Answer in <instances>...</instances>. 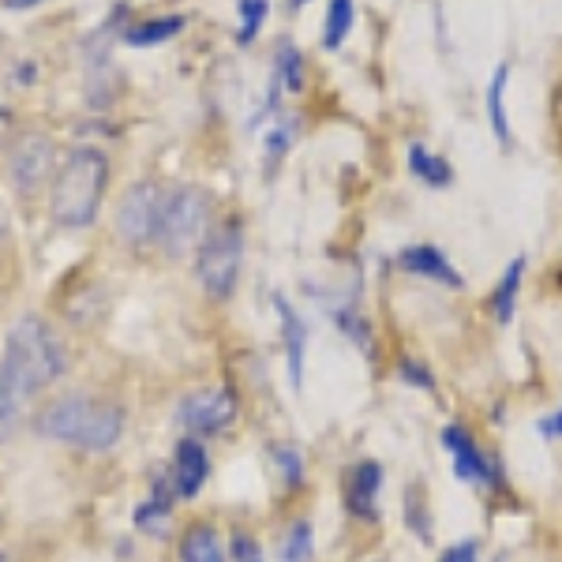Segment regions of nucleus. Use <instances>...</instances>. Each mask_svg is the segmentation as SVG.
Listing matches in <instances>:
<instances>
[{"mask_svg": "<svg viewBox=\"0 0 562 562\" xmlns=\"http://www.w3.org/2000/svg\"><path fill=\"white\" fill-rule=\"evenodd\" d=\"M506 87H510V65H495L492 83H487V121L498 139V147L510 150L514 147V132H510V116H506Z\"/></svg>", "mask_w": 562, "mask_h": 562, "instance_id": "15", "label": "nucleus"}, {"mask_svg": "<svg viewBox=\"0 0 562 562\" xmlns=\"http://www.w3.org/2000/svg\"><path fill=\"white\" fill-rule=\"evenodd\" d=\"M274 307L281 315V338H285V364H289V383L293 390L304 386V352H307V326L293 304L281 293H274Z\"/></svg>", "mask_w": 562, "mask_h": 562, "instance_id": "13", "label": "nucleus"}, {"mask_svg": "<svg viewBox=\"0 0 562 562\" xmlns=\"http://www.w3.org/2000/svg\"><path fill=\"white\" fill-rule=\"evenodd\" d=\"M397 267H402L405 274L439 281V285H447V289H465V278H461V270L447 256H442L435 244H409V248H402V256H397Z\"/></svg>", "mask_w": 562, "mask_h": 562, "instance_id": "10", "label": "nucleus"}, {"mask_svg": "<svg viewBox=\"0 0 562 562\" xmlns=\"http://www.w3.org/2000/svg\"><path fill=\"white\" fill-rule=\"evenodd\" d=\"M233 548H237V559H240V562H262L259 543L251 540V537H237V543H233Z\"/></svg>", "mask_w": 562, "mask_h": 562, "instance_id": "29", "label": "nucleus"}, {"mask_svg": "<svg viewBox=\"0 0 562 562\" xmlns=\"http://www.w3.org/2000/svg\"><path fill=\"white\" fill-rule=\"evenodd\" d=\"M38 431L53 442H71L79 450H109L124 435V409L105 397L65 394L38 413Z\"/></svg>", "mask_w": 562, "mask_h": 562, "instance_id": "3", "label": "nucleus"}, {"mask_svg": "<svg viewBox=\"0 0 562 562\" xmlns=\"http://www.w3.org/2000/svg\"><path fill=\"white\" fill-rule=\"evenodd\" d=\"M12 128H15V121H12V109H4V105H0V147H8V139H12Z\"/></svg>", "mask_w": 562, "mask_h": 562, "instance_id": "30", "label": "nucleus"}, {"mask_svg": "<svg viewBox=\"0 0 562 562\" xmlns=\"http://www.w3.org/2000/svg\"><path fill=\"white\" fill-rule=\"evenodd\" d=\"M442 447H447V454L454 458L458 480L476 484V487L503 484V469H498L495 461L476 447V439L469 435V428H461V424H447V428H442Z\"/></svg>", "mask_w": 562, "mask_h": 562, "instance_id": "8", "label": "nucleus"}, {"mask_svg": "<svg viewBox=\"0 0 562 562\" xmlns=\"http://www.w3.org/2000/svg\"><path fill=\"white\" fill-rule=\"evenodd\" d=\"M42 4V0H8V8H34Z\"/></svg>", "mask_w": 562, "mask_h": 562, "instance_id": "31", "label": "nucleus"}, {"mask_svg": "<svg viewBox=\"0 0 562 562\" xmlns=\"http://www.w3.org/2000/svg\"><path fill=\"white\" fill-rule=\"evenodd\" d=\"M211 476V458H206L203 442L199 439H180L173 450V469H169V480H173V492L192 498L199 495V487Z\"/></svg>", "mask_w": 562, "mask_h": 562, "instance_id": "12", "label": "nucleus"}, {"mask_svg": "<svg viewBox=\"0 0 562 562\" xmlns=\"http://www.w3.org/2000/svg\"><path fill=\"white\" fill-rule=\"evenodd\" d=\"M166 188L158 180H139L124 192L121 206H116V233L128 248H147L158 240V217Z\"/></svg>", "mask_w": 562, "mask_h": 562, "instance_id": "6", "label": "nucleus"}, {"mask_svg": "<svg viewBox=\"0 0 562 562\" xmlns=\"http://www.w3.org/2000/svg\"><path fill=\"white\" fill-rule=\"evenodd\" d=\"M357 23V0H330L326 4V23H323V49H341Z\"/></svg>", "mask_w": 562, "mask_h": 562, "instance_id": "18", "label": "nucleus"}, {"mask_svg": "<svg viewBox=\"0 0 562 562\" xmlns=\"http://www.w3.org/2000/svg\"><path fill=\"white\" fill-rule=\"evenodd\" d=\"M240 262H244V222L237 214H229L217 225H211V233L199 244L195 251L199 285L211 296H217V301H225L240 281Z\"/></svg>", "mask_w": 562, "mask_h": 562, "instance_id": "5", "label": "nucleus"}, {"mask_svg": "<svg viewBox=\"0 0 562 562\" xmlns=\"http://www.w3.org/2000/svg\"><path fill=\"white\" fill-rule=\"evenodd\" d=\"M23 405H26V402H20V397H15L12 390L0 383V442H12V435L20 431Z\"/></svg>", "mask_w": 562, "mask_h": 562, "instance_id": "23", "label": "nucleus"}, {"mask_svg": "<svg viewBox=\"0 0 562 562\" xmlns=\"http://www.w3.org/2000/svg\"><path fill=\"white\" fill-rule=\"evenodd\" d=\"M315 559V537L312 525L296 521L293 529L285 532V543H281V562H312Z\"/></svg>", "mask_w": 562, "mask_h": 562, "instance_id": "22", "label": "nucleus"}, {"mask_svg": "<svg viewBox=\"0 0 562 562\" xmlns=\"http://www.w3.org/2000/svg\"><path fill=\"white\" fill-rule=\"evenodd\" d=\"M57 177V147L45 132H31L8 150V180L20 195H38Z\"/></svg>", "mask_w": 562, "mask_h": 562, "instance_id": "7", "label": "nucleus"}, {"mask_svg": "<svg viewBox=\"0 0 562 562\" xmlns=\"http://www.w3.org/2000/svg\"><path fill=\"white\" fill-rule=\"evenodd\" d=\"M274 461L281 465V473H285L289 484H301L304 480V458L296 447H274Z\"/></svg>", "mask_w": 562, "mask_h": 562, "instance_id": "24", "label": "nucleus"}, {"mask_svg": "<svg viewBox=\"0 0 562 562\" xmlns=\"http://www.w3.org/2000/svg\"><path fill=\"white\" fill-rule=\"evenodd\" d=\"M409 169L416 180H424L428 188H450L454 184V166L442 154H435L424 143H409Z\"/></svg>", "mask_w": 562, "mask_h": 562, "instance_id": "16", "label": "nucleus"}, {"mask_svg": "<svg viewBox=\"0 0 562 562\" xmlns=\"http://www.w3.org/2000/svg\"><path fill=\"white\" fill-rule=\"evenodd\" d=\"M537 431L543 435V439H562V405L555 416H543V420L537 424Z\"/></svg>", "mask_w": 562, "mask_h": 562, "instance_id": "28", "label": "nucleus"}, {"mask_svg": "<svg viewBox=\"0 0 562 562\" xmlns=\"http://www.w3.org/2000/svg\"><path fill=\"white\" fill-rule=\"evenodd\" d=\"M65 341L57 338V330L42 315H23L8 330L4 352H0V383L12 390L20 402H31L42 390H49L65 375Z\"/></svg>", "mask_w": 562, "mask_h": 562, "instance_id": "1", "label": "nucleus"}, {"mask_svg": "<svg viewBox=\"0 0 562 562\" xmlns=\"http://www.w3.org/2000/svg\"><path fill=\"white\" fill-rule=\"evenodd\" d=\"M402 375L409 379V386H424V390H431V371L428 368H420L416 360H402Z\"/></svg>", "mask_w": 562, "mask_h": 562, "instance_id": "27", "label": "nucleus"}, {"mask_svg": "<svg viewBox=\"0 0 562 562\" xmlns=\"http://www.w3.org/2000/svg\"><path fill=\"white\" fill-rule=\"evenodd\" d=\"M188 20L177 12L169 15H150V20H135L121 31L124 45H132V49H150V45H161L169 38H177V34H184Z\"/></svg>", "mask_w": 562, "mask_h": 562, "instance_id": "14", "label": "nucleus"}, {"mask_svg": "<svg viewBox=\"0 0 562 562\" xmlns=\"http://www.w3.org/2000/svg\"><path fill=\"white\" fill-rule=\"evenodd\" d=\"M237 416V397L229 390H199V394L180 402V420L199 435L225 431Z\"/></svg>", "mask_w": 562, "mask_h": 562, "instance_id": "9", "label": "nucleus"}, {"mask_svg": "<svg viewBox=\"0 0 562 562\" xmlns=\"http://www.w3.org/2000/svg\"><path fill=\"white\" fill-rule=\"evenodd\" d=\"M379 487H383V465L379 461H357L346 476V506L360 521L379 518Z\"/></svg>", "mask_w": 562, "mask_h": 562, "instance_id": "11", "label": "nucleus"}, {"mask_svg": "<svg viewBox=\"0 0 562 562\" xmlns=\"http://www.w3.org/2000/svg\"><path fill=\"white\" fill-rule=\"evenodd\" d=\"M211 233V195L195 184L166 188L158 217V248L169 259H180L188 251H199V244Z\"/></svg>", "mask_w": 562, "mask_h": 562, "instance_id": "4", "label": "nucleus"}, {"mask_svg": "<svg viewBox=\"0 0 562 562\" xmlns=\"http://www.w3.org/2000/svg\"><path fill=\"white\" fill-rule=\"evenodd\" d=\"M109 192V158L102 147H76L53 177L49 211L60 229H87Z\"/></svg>", "mask_w": 562, "mask_h": 562, "instance_id": "2", "label": "nucleus"}, {"mask_svg": "<svg viewBox=\"0 0 562 562\" xmlns=\"http://www.w3.org/2000/svg\"><path fill=\"white\" fill-rule=\"evenodd\" d=\"M439 562H480V543L476 540H461L454 548L442 551Z\"/></svg>", "mask_w": 562, "mask_h": 562, "instance_id": "26", "label": "nucleus"}, {"mask_svg": "<svg viewBox=\"0 0 562 562\" xmlns=\"http://www.w3.org/2000/svg\"><path fill=\"white\" fill-rule=\"evenodd\" d=\"M237 12H240V26H237V42L251 45L259 38L262 23L270 15V0H237Z\"/></svg>", "mask_w": 562, "mask_h": 562, "instance_id": "21", "label": "nucleus"}, {"mask_svg": "<svg viewBox=\"0 0 562 562\" xmlns=\"http://www.w3.org/2000/svg\"><path fill=\"white\" fill-rule=\"evenodd\" d=\"M0 562H8V555H4V551H0Z\"/></svg>", "mask_w": 562, "mask_h": 562, "instance_id": "33", "label": "nucleus"}, {"mask_svg": "<svg viewBox=\"0 0 562 562\" xmlns=\"http://www.w3.org/2000/svg\"><path fill=\"white\" fill-rule=\"evenodd\" d=\"M180 562H225V548L211 525H192L180 543Z\"/></svg>", "mask_w": 562, "mask_h": 562, "instance_id": "20", "label": "nucleus"}, {"mask_svg": "<svg viewBox=\"0 0 562 562\" xmlns=\"http://www.w3.org/2000/svg\"><path fill=\"white\" fill-rule=\"evenodd\" d=\"M289 139H293V128L289 124H278V128L267 132V161H278L281 154L289 150Z\"/></svg>", "mask_w": 562, "mask_h": 562, "instance_id": "25", "label": "nucleus"}, {"mask_svg": "<svg viewBox=\"0 0 562 562\" xmlns=\"http://www.w3.org/2000/svg\"><path fill=\"white\" fill-rule=\"evenodd\" d=\"M521 281H525V256H518L506 267L503 281L495 285V296H492V312L498 326H510L514 323V312H518V293H521Z\"/></svg>", "mask_w": 562, "mask_h": 562, "instance_id": "17", "label": "nucleus"}, {"mask_svg": "<svg viewBox=\"0 0 562 562\" xmlns=\"http://www.w3.org/2000/svg\"><path fill=\"white\" fill-rule=\"evenodd\" d=\"M270 79H278L281 90L285 94H301L304 83H307V68H304V57H301V49H296L293 42H278V57H274V76Z\"/></svg>", "mask_w": 562, "mask_h": 562, "instance_id": "19", "label": "nucleus"}, {"mask_svg": "<svg viewBox=\"0 0 562 562\" xmlns=\"http://www.w3.org/2000/svg\"><path fill=\"white\" fill-rule=\"evenodd\" d=\"M304 4H312V0H289V8H304Z\"/></svg>", "mask_w": 562, "mask_h": 562, "instance_id": "32", "label": "nucleus"}]
</instances>
